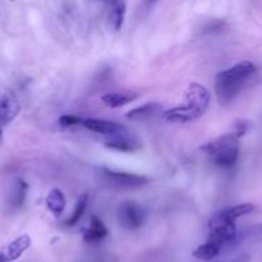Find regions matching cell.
Returning a JSON list of instances; mask_svg holds the SVG:
<instances>
[{
  "instance_id": "6da1fadb",
  "label": "cell",
  "mask_w": 262,
  "mask_h": 262,
  "mask_svg": "<svg viewBox=\"0 0 262 262\" xmlns=\"http://www.w3.org/2000/svg\"><path fill=\"white\" fill-rule=\"evenodd\" d=\"M256 71L257 69L253 63L242 60L230 69L220 72L215 80V93L219 103L225 105L233 102Z\"/></svg>"
},
{
  "instance_id": "7a4b0ae2",
  "label": "cell",
  "mask_w": 262,
  "mask_h": 262,
  "mask_svg": "<svg viewBox=\"0 0 262 262\" xmlns=\"http://www.w3.org/2000/svg\"><path fill=\"white\" fill-rule=\"evenodd\" d=\"M186 104L171 108L163 113V117L173 122H190L200 118L210 105L211 94L203 85L191 82L186 90Z\"/></svg>"
},
{
  "instance_id": "3957f363",
  "label": "cell",
  "mask_w": 262,
  "mask_h": 262,
  "mask_svg": "<svg viewBox=\"0 0 262 262\" xmlns=\"http://www.w3.org/2000/svg\"><path fill=\"white\" fill-rule=\"evenodd\" d=\"M238 139L239 138L234 133H230L205 144L201 147V150L210 156L215 165L223 168H231L238 162L241 152Z\"/></svg>"
},
{
  "instance_id": "277c9868",
  "label": "cell",
  "mask_w": 262,
  "mask_h": 262,
  "mask_svg": "<svg viewBox=\"0 0 262 262\" xmlns=\"http://www.w3.org/2000/svg\"><path fill=\"white\" fill-rule=\"evenodd\" d=\"M208 229H210L208 241L213 242L221 248H224L225 244L231 243L236 236L235 221L225 217L223 211L216 212L211 217L210 223H208Z\"/></svg>"
},
{
  "instance_id": "5b68a950",
  "label": "cell",
  "mask_w": 262,
  "mask_h": 262,
  "mask_svg": "<svg viewBox=\"0 0 262 262\" xmlns=\"http://www.w3.org/2000/svg\"><path fill=\"white\" fill-rule=\"evenodd\" d=\"M100 179L105 185L113 189H121V190L139 189L148 184V179L145 176L125 172V171L110 170V168L100 170Z\"/></svg>"
},
{
  "instance_id": "8992f818",
  "label": "cell",
  "mask_w": 262,
  "mask_h": 262,
  "mask_svg": "<svg viewBox=\"0 0 262 262\" xmlns=\"http://www.w3.org/2000/svg\"><path fill=\"white\" fill-rule=\"evenodd\" d=\"M117 220L126 230H137L144 224L145 212L135 201H125L117 207Z\"/></svg>"
},
{
  "instance_id": "52a82bcc",
  "label": "cell",
  "mask_w": 262,
  "mask_h": 262,
  "mask_svg": "<svg viewBox=\"0 0 262 262\" xmlns=\"http://www.w3.org/2000/svg\"><path fill=\"white\" fill-rule=\"evenodd\" d=\"M31 246V238L27 234L18 236L0 249V262H13L18 259Z\"/></svg>"
},
{
  "instance_id": "ba28073f",
  "label": "cell",
  "mask_w": 262,
  "mask_h": 262,
  "mask_svg": "<svg viewBox=\"0 0 262 262\" xmlns=\"http://www.w3.org/2000/svg\"><path fill=\"white\" fill-rule=\"evenodd\" d=\"M105 147L110 148V149L120 150V152L133 153L139 149L140 143L134 137H130V135L126 134L125 131H122L118 134L111 135V138L105 140Z\"/></svg>"
},
{
  "instance_id": "9c48e42d",
  "label": "cell",
  "mask_w": 262,
  "mask_h": 262,
  "mask_svg": "<svg viewBox=\"0 0 262 262\" xmlns=\"http://www.w3.org/2000/svg\"><path fill=\"white\" fill-rule=\"evenodd\" d=\"M82 125L88 130L104 135H115L126 130L125 126L121 125V123L115 122V121L99 120V118H85V120H82Z\"/></svg>"
},
{
  "instance_id": "30bf717a",
  "label": "cell",
  "mask_w": 262,
  "mask_h": 262,
  "mask_svg": "<svg viewBox=\"0 0 262 262\" xmlns=\"http://www.w3.org/2000/svg\"><path fill=\"white\" fill-rule=\"evenodd\" d=\"M21 105L13 93H7L0 98V122L9 123L18 116Z\"/></svg>"
},
{
  "instance_id": "8fae6325",
  "label": "cell",
  "mask_w": 262,
  "mask_h": 262,
  "mask_svg": "<svg viewBox=\"0 0 262 262\" xmlns=\"http://www.w3.org/2000/svg\"><path fill=\"white\" fill-rule=\"evenodd\" d=\"M108 229L97 216H93L90 220V225L86 230L84 231V241L89 244H98L107 238Z\"/></svg>"
},
{
  "instance_id": "7c38bea8",
  "label": "cell",
  "mask_w": 262,
  "mask_h": 262,
  "mask_svg": "<svg viewBox=\"0 0 262 262\" xmlns=\"http://www.w3.org/2000/svg\"><path fill=\"white\" fill-rule=\"evenodd\" d=\"M138 98L137 93L133 92H116L107 93L102 97V102L111 108L123 107Z\"/></svg>"
},
{
  "instance_id": "4fadbf2b",
  "label": "cell",
  "mask_w": 262,
  "mask_h": 262,
  "mask_svg": "<svg viewBox=\"0 0 262 262\" xmlns=\"http://www.w3.org/2000/svg\"><path fill=\"white\" fill-rule=\"evenodd\" d=\"M27 191H29V185L22 179H17L12 188L11 195H9V203L13 208H21L25 205L27 198Z\"/></svg>"
},
{
  "instance_id": "5bb4252c",
  "label": "cell",
  "mask_w": 262,
  "mask_h": 262,
  "mask_svg": "<svg viewBox=\"0 0 262 262\" xmlns=\"http://www.w3.org/2000/svg\"><path fill=\"white\" fill-rule=\"evenodd\" d=\"M158 111H161V105L157 103H147V104L138 107L135 110L130 111L126 113V117L130 120H137V121H144L149 120L150 117H155L157 115Z\"/></svg>"
},
{
  "instance_id": "9a60e30c",
  "label": "cell",
  "mask_w": 262,
  "mask_h": 262,
  "mask_svg": "<svg viewBox=\"0 0 262 262\" xmlns=\"http://www.w3.org/2000/svg\"><path fill=\"white\" fill-rule=\"evenodd\" d=\"M47 206L52 213H54L55 216L60 215V213L64 211L66 208V198L64 194L62 193V190L58 188H54L50 190V193L47 196Z\"/></svg>"
},
{
  "instance_id": "2e32d148",
  "label": "cell",
  "mask_w": 262,
  "mask_h": 262,
  "mask_svg": "<svg viewBox=\"0 0 262 262\" xmlns=\"http://www.w3.org/2000/svg\"><path fill=\"white\" fill-rule=\"evenodd\" d=\"M221 247L217 246L213 242L207 241L205 244H201L200 247H196L193 251V256L198 259H205V261H208V259H213L215 257H217L221 252Z\"/></svg>"
},
{
  "instance_id": "e0dca14e",
  "label": "cell",
  "mask_w": 262,
  "mask_h": 262,
  "mask_svg": "<svg viewBox=\"0 0 262 262\" xmlns=\"http://www.w3.org/2000/svg\"><path fill=\"white\" fill-rule=\"evenodd\" d=\"M88 201H89V194L88 193H82L81 195L79 196V200H77V202H76V206H75L74 212H72V215L64 221L66 226H74V225H76L80 220H81L82 215H84L85 210H86Z\"/></svg>"
},
{
  "instance_id": "ac0fdd59",
  "label": "cell",
  "mask_w": 262,
  "mask_h": 262,
  "mask_svg": "<svg viewBox=\"0 0 262 262\" xmlns=\"http://www.w3.org/2000/svg\"><path fill=\"white\" fill-rule=\"evenodd\" d=\"M125 13H126L125 3H123V2H120V0L116 2V3L113 4V8L110 14L111 24H112L115 31H118V30L122 27L123 19H125Z\"/></svg>"
},
{
  "instance_id": "d6986e66",
  "label": "cell",
  "mask_w": 262,
  "mask_h": 262,
  "mask_svg": "<svg viewBox=\"0 0 262 262\" xmlns=\"http://www.w3.org/2000/svg\"><path fill=\"white\" fill-rule=\"evenodd\" d=\"M253 210L254 206L252 205V203H242V205L223 210V213L225 215V217L230 219V220L233 221H236L239 217H242V216L244 215H248V213H251Z\"/></svg>"
},
{
  "instance_id": "ffe728a7",
  "label": "cell",
  "mask_w": 262,
  "mask_h": 262,
  "mask_svg": "<svg viewBox=\"0 0 262 262\" xmlns=\"http://www.w3.org/2000/svg\"><path fill=\"white\" fill-rule=\"evenodd\" d=\"M59 123L64 127H70V126H75V125H80L82 123V118L77 117V116L74 115H64L62 117H59Z\"/></svg>"
},
{
  "instance_id": "44dd1931",
  "label": "cell",
  "mask_w": 262,
  "mask_h": 262,
  "mask_svg": "<svg viewBox=\"0 0 262 262\" xmlns=\"http://www.w3.org/2000/svg\"><path fill=\"white\" fill-rule=\"evenodd\" d=\"M248 127H249V123L247 122V121L241 120V121H238V122L235 123L233 133L236 135V137L241 138V137H243L244 134H246L247 130H248Z\"/></svg>"
},
{
  "instance_id": "7402d4cb",
  "label": "cell",
  "mask_w": 262,
  "mask_h": 262,
  "mask_svg": "<svg viewBox=\"0 0 262 262\" xmlns=\"http://www.w3.org/2000/svg\"><path fill=\"white\" fill-rule=\"evenodd\" d=\"M230 262H246V258H244V257H242V258H236V259H234V261H230Z\"/></svg>"
},
{
  "instance_id": "603a6c76",
  "label": "cell",
  "mask_w": 262,
  "mask_h": 262,
  "mask_svg": "<svg viewBox=\"0 0 262 262\" xmlns=\"http://www.w3.org/2000/svg\"><path fill=\"white\" fill-rule=\"evenodd\" d=\"M2 139H3V131L0 130V142H2Z\"/></svg>"
},
{
  "instance_id": "cb8c5ba5",
  "label": "cell",
  "mask_w": 262,
  "mask_h": 262,
  "mask_svg": "<svg viewBox=\"0 0 262 262\" xmlns=\"http://www.w3.org/2000/svg\"><path fill=\"white\" fill-rule=\"evenodd\" d=\"M148 2H149V3H156L157 0H148Z\"/></svg>"
},
{
  "instance_id": "d4e9b609",
  "label": "cell",
  "mask_w": 262,
  "mask_h": 262,
  "mask_svg": "<svg viewBox=\"0 0 262 262\" xmlns=\"http://www.w3.org/2000/svg\"><path fill=\"white\" fill-rule=\"evenodd\" d=\"M116 2H118V0H113V3H116Z\"/></svg>"
},
{
  "instance_id": "484cf974",
  "label": "cell",
  "mask_w": 262,
  "mask_h": 262,
  "mask_svg": "<svg viewBox=\"0 0 262 262\" xmlns=\"http://www.w3.org/2000/svg\"><path fill=\"white\" fill-rule=\"evenodd\" d=\"M103 2H105V0H103Z\"/></svg>"
}]
</instances>
